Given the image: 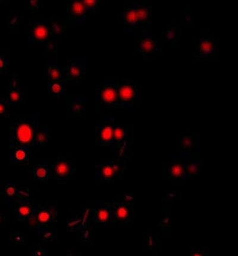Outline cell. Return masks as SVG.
I'll use <instances>...</instances> for the list:
<instances>
[{"label": "cell", "mask_w": 238, "mask_h": 256, "mask_svg": "<svg viewBox=\"0 0 238 256\" xmlns=\"http://www.w3.org/2000/svg\"><path fill=\"white\" fill-rule=\"evenodd\" d=\"M39 126L37 114L16 116L10 126V146L31 148Z\"/></svg>", "instance_id": "6da1fadb"}, {"label": "cell", "mask_w": 238, "mask_h": 256, "mask_svg": "<svg viewBox=\"0 0 238 256\" xmlns=\"http://www.w3.org/2000/svg\"><path fill=\"white\" fill-rule=\"evenodd\" d=\"M29 42L44 47L46 52H56L57 40L51 33L49 23L44 18H36L29 22Z\"/></svg>", "instance_id": "7a4b0ae2"}, {"label": "cell", "mask_w": 238, "mask_h": 256, "mask_svg": "<svg viewBox=\"0 0 238 256\" xmlns=\"http://www.w3.org/2000/svg\"><path fill=\"white\" fill-rule=\"evenodd\" d=\"M127 169V161L122 158L103 161L95 166V181L111 184L123 178Z\"/></svg>", "instance_id": "3957f363"}, {"label": "cell", "mask_w": 238, "mask_h": 256, "mask_svg": "<svg viewBox=\"0 0 238 256\" xmlns=\"http://www.w3.org/2000/svg\"><path fill=\"white\" fill-rule=\"evenodd\" d=\"M133 46L144 60H148L162 52L161 40L148 30H138L133 34Z\"/></svg>", "instance_id": "277c9868"}, {"label": "cell", "mask_w": 238, "mask_h": 256, "mask_svg": "<svg viewBox=\"0 0 238 256\" xmlns=\"http://www.w3.org/2000/svg\"><path fill=\"white\" fill-rule=\"evenodd\" d=\"M132 130L128 126L116 124L111 148L116 158L131 159V147L133 142Z\"/></svg>", "instance_id": "5b68a950"}, {"label": "cell", "mask_w": 238, "mask_h": 256, "mask_svg": "<svg viewBox=\"0 0 238 256\" xmlns=\"http://www.w3.org/2000/svg\"><path fill=\"white\" fill-rule=\"evenodd\" d=\"M113 223L125 226L131 223L135 216V198L132 194L124 195L123 198L109 200Z\"/></svg>", "instance_id": "8992f818"}, {"label": "cell", "mask_w": 238, "mask_h": 256, "mask_svg": "<svg viewBox=\"0 0 238 256\" xmlns=\"http://www.w3.org/2000/svg\"><path fill=\"white\" fill-rule=\"evenodd\" d=\"M218 40L208 30H201L200 36L195 40V50L193 56L196 60H215L219 56Z\"/></svg>", "instance_id": "52a82bcc"}, {"label": "cell", "mask_w": 238, "mask_h": 256, "mask_svg": "<svg viewBox=\"0 0 238 256\" xmlns=\"http://www.w3.org/2000/svg\"><path fill=\"white\" fill-rule=\"evenodd\" d=\"M117 94L119 109H131L141 100L142 87L131 79L122 78L119 80Z\"/></svg>", "instance_id": "ba28073f"}, {"label": "cell", "mask_w": 238, "mask_h": 256, "mask_svg": "<svg viewBox=\"0 0 238 256\" xmlns=\"http://www.w3.org/2000/svg\"><path fill=\"white\" fill-rule=\"evenodd\" d=\"M118 84L119 80L106 79L96 88L95 102L98 106L107 108H118Z\"/></svg>", "instance_id": "9c48e42d"}, {"label": "cell", "mask_w": 238, "mask_h": 256, "mask_svg": "<svg viewBox=\"0 0 238 256\" xmlns=\"http://www.w3.org/2000/svg\"><path fill=\"white\" fill-rule=\"evenodd\" d=\"M57 208L51 205L41 206L38 205L34 216L28 221L31 229L37 230L52 228L57 222Z\"/></svg>", "instance_id": "30bf717a"}, {"label": "cell", "mask_w": 238, "mask_h": 256, "mask_svg": "<svg viewBox=\"0 0 238 256\" xmlns=\"http://www.w3.org/2000/svg\"><path fill=\"white\" fill-rule=\"evenodd\" d=\"M162 176L169 181L181 182L188 180L184 168V154H173L162 167Z\"/></svg>", "instance_id": "8fae6325"}, {"label": "cell", "mask_w": 238, "mask_h": 256, "mask_svg": "<svg viewBox=\"0 0 238 256\" xmlns=\"http://www.w3.org/2000/svg\"><path fill=\"white\" fill-rule=\"evenodd\" d=\"M62 72L66 84H78L84 80L86 76L85 58H69Z\"/></svg>", "instance_id": "7c38bea8"}, {"label": "cell", "mask_w": 238, "mask_h": 256, "mask_svg": "<svg viewBox=\"0 0 238 256\" xmlns=\"http://www.w3.org/2000/svg\"><path fill=\"white\" fill-rule=\"evenodd\" d=\"M52 163V178L59 182H66L74 176L76 166L75 161L66 156H60Z\"/></svg>", "instance_id": "4fadbf2b"}, {"label": "cell", "mask_w": 238, "mask_h": 256, "mask_svg": "<svg viewBox=\"0 0 238 256\" xmlns=\"http://www.w3.org/2000/svg\"><path fill=\"white\" fill-rule=\"evenodd\" d=\"M113 116H106L95 127V144L99 146H110L112 143L115 127Z\"/></svg>", "instance_id": "5bb4252c"}, {"label": "cell", "mask_w": 238, "mask_h": 256, "mask_svg": "<svg viewBox=\"0 0 238 256\" xmlns=\"http://www.w3.org/2000/svg\"><path fill=\"white\" fill-rule=\"evenodd\" d=\"M1 194L8 207L12 208L16 202L30 198L29 188L9 181L2 183Z\"/></svg>", "instance_id": "9a60e30c"}, {"label": "cell", "mask_w": 238, "mask_h": 256, "mask_svg": "<svg viewBox=\"0 0 238 256\" xmlns=\"http://www.w3.org/2000/svg\"><path fill=\"white\" fill-rule=\"evenodd\" d=\"M91 222L101 228L113 223L109 200L95 201V206L90 211Z\"/></svg>", "instance_id": "2e32d148"}, {"label": "cell", "mask_w": 238, "mask_h": 256, "mask_svg": "<svg viewBox=\"0 0 238 256\" xmlns=\"http://www.w3.org/2000/svg\"><path fill=\"white\" fill-rule=\"evenodd\" d=\"M120 16L125 34H133L135 32L140 30L134 2H129L128 4L124 6Z\"/></svg>", "instance_id": "e0dca14e"}, {"label": "cell", "mask_w": 238, "mask_h": 256, "mask_svg": "<svg viewBox=\"0 0 238 256\" xmlns=\"http://www.w3.org/2000/svg\"><path fill=\"white\" fill-rule=\"evenodd\" d=\"M199 135L186 132L177 135V151L181 154L199 152Z\"/></svg>", "instance_id": "ac0fdd59"}, {"label": "cell", "mask_w": 238, "mask_h": 256, "mask_svg": "<svg viewBox=\"0 0 238 256\" xmlns=\"http://www.w3.org/2000/svg\"><path fill=\"white\" fill-rule=\"evenodd\" d=\"M88 17L83 1L69 0L67 3V23L85 24Z\"/></svg>", "instance_id": "d6986e66"}, {"label": "cell", "mask_w": 238, "mask_h": 256, "mask_svg": "<svg viewBox=\"0 0 238 256\" xmlns=\"http://www.w3.org/2000/svg\"><path fill=\"white\" fill-rule=\"evenodd\" d=\"M39 204L30 198L19 200L13 206V211L18 222H28L34 216Z\"/></svg>", "instance_id": "ffe728a7"}, {"label": "cell", "mask_w": 238, "mask_h": 256, "mask_svg": "<svg viewBox=\"0 0 238 256\" xmlns=\"http://www.w3.org/2000/svg\"><path fill=\"white\" fill-rule=\"evenodd\" d=\"M203 160L199 152L184 154V168L188 180L195 179L201 174Z\"/></svg>", "instance_id": "44dd1931"}, {"label": "cell", "mask_w": 238, "mask_h": 256, "mask_svg": "<svg viewBox=\"0 0 238 256\" xmlns=\"http://www.w3.org/2000/svg\"><path fill=\"white\" fill-rule=\"evenodd\" d=\"M134 4L138 17L139 30H148L152 24V6L147 1L134 2Z\"/></svg>", "instance_id": "7402d4cb"}, {"label": "cell", "mask_w": 238, "mask_h": 256, "mask_svg": "<svg viewBox=\"0 0 238 256\" xmlns=\"http://www.w3.org/2000/svg\"><path fill=\"white\" fill-rule=\"evenodd\" d=\"M91 208H86L82 210L75 218L68 220V232H82L88 228L91 221L90 211Z\"/></svg>", "instance_id": "603a6c76"}, {"label": "cell", "mask_w": 238, "mask_h": 256, "mask_svg": "<svg viewBox=\"0 0 238 256\" xmlns=\"http://www.w3.org/2000/svg\"><path fill=\"white\" fill-rule=\"evenodd\" d=\"M24 96V91L20 86L18 76L14 72L12 74L11 81H10L8 96L6 99L10 106H15L22 102Z\"/></svg>", "instance_id": "cb8c5ba5"}, {"label": "cell", "mask_w": 238, "mask_h": 256, "mask_svg": "<svg viewBox=\"0 0 238 256\" xmlns=\"http://www.w3.org/2000/svg\"><path fill=\"white\" fill-rule=\"evenodd\" d=\"M30 174L35 181L47 182L52 178V163L42 162L34 165L30 170Z\"/></svg>", "instance_id": "d4e9b609"}, {"label": "cell", "mask_w": 238, "mask_h": 256, "mask_svg": "<svg viewBox=\"0 0 238 256\" xmlns=\"http://www.w3.org/2000/svg\"><path fill=\"white\" fill-rule=\"evenodd\" d=\"M30 148L10 146V161L12 164L18 166H28L30 163Z\"/></svg>", "instance_id": "484cf974"}, {"label": "cell", "mask_w": 238, "mask_h": 256, "mask_svg": "<svg viewBox=\"0 0 238 256\" xmlns=\"http://www.w3.org/2000/svg\"><path fill=\"white\" fill-rule=\"evenodd\" d=\"M67 112L69 114L81 118L86 115V98L81 96L67 98Z\"/></svg>", "instance_id": "4316f807"}, {"label": "cell", "mask_w": 238, "mask_h": 256, "mask_svg": "<svg viewBox=\"0 0 238 256\" xmlns=\"http://www.w3.org/2000/svg\"><path fill=\"white\" fill-rule=\"evenodd\" d=\"M161 38L163 42L169 43L174 48L181 38L180 25L173 20L162 30Z\"/></svg>", "instance_id": "83f0119b"}, {"label": "cell", "mask_w": 238, "mask_h": 256, "mask_svg": "<svg viewBox=\"0 0 238 256\" xmlns=\"http://www.w3.org/2000/svg\"><path fill=\"white\" fill-rule=\"evenodd\" d=\"M51 33L58 42L66 36L68 23L65 20H61L56 14L52 15L47 20Z\"/></svg>", "instance_id": "f1b7e54d"}, {"label": "cell", "mask_w": 238, "mask_h": 256, "mask_svg": "<svg viewBox=\"0 0 238 256\" xmlns=\"http://www.w3.org/2000/svg\"><path fill=\"white\" fill-rule=\"evenodd\" d=\"M47 78L49 82L64 81L62 70L56 61H49L46 65Z\"/></svg>", "instance_id": "f546056e"}, {"label": "cell", "mask_w": 238, "mask_h": 256, "mask_svg": "<svg viewBox=\"0 0 238 256\" xmlns=\"http://www.w3.org/2000/svg\"><path fill=\"white\" fill-rule=\"evenodd\" d=\"M49 128L46 127L38 128V131L33 142L32 147L39 148L46 146L50 140H52Z\"/></svg>", "instance_id": "4dcf8cb0"}, {"label": "cell", "mask_w": 238, "mask_h": 256, "mask_svg": "<svg viewBox=\"0 0 238 256\" xmlns=\"http://www.w3.org/2000/svg\"><path fill=\"white\" fill-rule=\"evenodd\" d=\"M143 245L144 249L152 252H157L158 248H161V243L158 237L152 232H145L143 238Z\"/></svg>", "instance_id": "1f68e13d"}, {"label": "cell", "mask_w": 238, "mask_h": 256, "mask_svg": "<svg viewBox=\"0 0 238 256\" xmlns=\"http://www.w3.org/2000/svg\"><path fill=\"white\" fill-rule=\"evenodd\" d=\"M48 92L52 98H60L66 91V84L64 81L48 82Z\"/></svg>", "instance_id": "d6a6232c"}, {"label": "cell", "mask_w": 238, "mask_h": 256, "mask_svg": "<svg viewBox=\"0 0 238 256\" xmlns=\"http://www.w3.org/2000/svg\"><path fill=\"white\" fill-rule=\"evenodd\" d=\"M37 232L41 242L44 243L53 242L57 237V230L53 227L38 230Z\"/></svg>", "instance_id": "836d02e7"}, {"label": "cell", "mask_w": 238, "mask_h": 256, "mask_svg": "<svg viewBox=\"0 0 238 256\" xmlns=\"http://www.w3.org/2000/svg\"><path fill=\"white\" fill-rule=\"evenodd\" d=\"M181 24L188 28H193L195 27L194 18L190 14V8L187 6L185 9L181 12Z\"/></svg>", "instance_id": "e575fe53"}, {"label": "cell", "mask_w": 238, "mask_h": 256, "mask_svg": "<svg viewBox=\"0 0 238 256\" xmlns=\"http://www.w3.org/2000/svg\"><path fill=\"white\" fill-rule=\"evenodd\" d=\"M10 242L12 246H24L26 244L27 240L24 234L17 230H11L10 232Z\"/></svg>", "instance_id": "d590c367"}, {"label": "cell", "mask_w": 238, "mask_h": 256, "mask_svg": "<svg viewBox=\"0 0 238 256\" xmlns=\"http://www.w3.org/2000/svg\"><path fill=\"white\" fill-rule=\"evenodd\" d=\"M22 18V17L19 15L18 12H12L7 18L8 25L9 29H17L19 24H21Z\"/></svg>", "instance_id": "8d00e7d4"}, {"label": "cell", "mask_w": 238, "mask_h": 256, "mask_svg": "<svg viewBox=\"0 0 238 256\" xmlns=\"http://www.w3.org/2000/svg\"><path fill=\"white\" fill-rule=\"evenodd\" d=\"M171 211L163 212V217L160 221L158 226L161 228L164 232H170L171 229Z\"/></svg>", "instance_id": "74e56055"}, {"label": "cell", "mask_w": 238, "mask_h": 256, "mask_svg": "<svg viewBox=\"0 0 238 256\" xmlns=\"http://www.w3.org/2000/svg\"><path fill=\"white\" fill-rule=\"evenodd\" d=\"M101 2H102L98 1V0H92V1H89V0L85 1H85H83L86 11H87L88 16L94 14L99 10Z\"/></svg>", "instance_id": "f35d334b"}, {"label": "cell", "mask_w": 238, "mask_h": 256, "mask_svg": "<svg viewBox=\"0 0 238 256\" xmlns=\"http://www.w3.org/2000/svg\"><path fill=\"white\" fill-rule=\"evenodd\" d=\"M10 70V62L8 56L0 50V74H8Z\"/></svg>", "instance_id": "ab89813d"}, {"label": "cell", "mask_w": 238, "mask_h": 256, "mask_svg": "<svg viewBox=\"0 0 238 256\" xmlns=\"http://www.w3.org/2000/svg\"><path fill=\"white\" fill-rule=\"evenodd\" d=\"M9 106L10 105L6 98L0 96V119L3 118H9L8 114Z\"/></svg>", "instance_id": "60d3db41"}, {"label": "cell", "mask_w": 238, "mask_h": 256, "mask_svg": "<svg viewBox=\"0 0 238 256\" xmlns=\"http://www.w3.org/2000/svg\"><path fill=\"white\" fill-rule=\"evenodd\" d=\"M42 7V2L38 0H31L27 2V8L32 12H38Z\"/></svg>", "instance_id": "b9f144b4"}, {"label": "cell", "mask_w": 238, "mask_h": 256, "mask_svg": "<svg viewBox=\"0 0 238 256\" xmlns=\"http://www.w3.org/2000/svg\"><path fill=\"white\" fill-rule=\"evenodd\" d=\"M31 255L34 256H48V250L43 248L41 246L37 245L31 248Z\"/></svg>", "instance_id": "7bdbcfd3"}, {"label": "cell", "mask_w": 238, "mask_h": 256, "mask_svg": "<svg viewBox=\"0 0 238 256\" xmlns=\"http://www.w3.org/2000/svg\"><path fill=\"white\" fill-rule=\"evenodd\" d=\"M190 255L191 256H209V252L207 248H190Z\"/></svg>", "instance_id": "ee69618b"}, {"label": "cell", "mask_w": 238, "mask_h": 256, "mask_svg": "<svg viewBox=\"0 0 238 256\" xmlns=\"http://www.w3.org/2000/svg\"><path fill=\"white\" fill-rule=\"evenodd\" d=\"M179 194H177V192H170L167 194L166 198H163V204H172L174 199L177 198V196H178Z\"/></svg>", "instance_id": "f6af8a7d"}, {"label": "cell", "mask_w": 238, "mask_h": 256, "mask_svg": "<svg viewBox=\"0 0 238 256\" xmlns=\"http://www.w3.org/2000/svg\"><path fill=\"white\" fill-rule=\"evenodd\" d=\"M5 222V217L4 214L2 212V211L0 210V230H1L2 227L3 225H4Z\"/></svg>", "instance_id": "bcb514c9"}]
</instances>
